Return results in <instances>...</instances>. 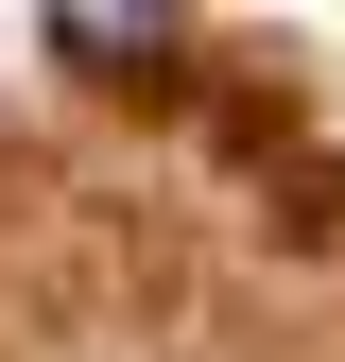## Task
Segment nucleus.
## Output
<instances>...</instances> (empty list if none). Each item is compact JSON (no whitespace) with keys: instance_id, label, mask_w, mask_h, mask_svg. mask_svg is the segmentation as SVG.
I'll return each instance as SVG.
<instances>
[{"instance_id":"f257e3e1","label":"nucleus","mask_w":345,"mask_h":362,"mask_svg":"<svg viewBox=\"0 0 345 362\" xmlns=\"http://www.w3.org/2000/svg\"><path fill=\"white\" fill-rule=\"evenodd\" d=\"M172 18H190V0H52V52L69 69H156Z\"/></svg>"}]
</instances>
